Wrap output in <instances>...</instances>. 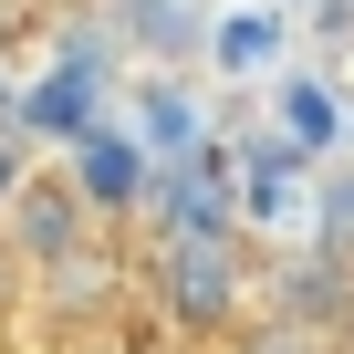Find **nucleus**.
Returning a JSON list of instances; mask_svg holds the SVG:
<instances>
[{"mask_svg": "<svg viewBox=\"0 0 354 354\" xmlns=\"http://www.w3.org/2000/svg\"><path fill=\"white\" fill-rule=\"evenodd\" d=\"M136 292H146V323L156 333H177V344H230L240 323H250V250L219 230V219H167V240L146 250V271H136Z\"/></svg>", "mask_w": 354, "mask_h": 354, "instance_id": "1", "label": "nucleus"}, {"mask_svg": "<svg viewBox=\"0 0 354 354\" xmlns=\"http://www.w3.org/2000/svg\"><path fill=\"white\" fill-rule=\"evenodd\" d=\"M0 240H11L32 271H63V261H84V250L104 240V209L84 198V177H73V167L32 156V177L11 188V209H0Z\"/></svg>", "mask_w": 354, "mask_h": 354, "instance_id": "2", "label": "nucleus"}, {"mask_svg": "<svg viewBox=\"0 0 354 354\" xmlns=\"http://www.w3.org/2000/svg\"><path fill=\"white\" fill-rule=\"evenodd\" d=\"M219 354H354V323H323V313H292V302H250V323Z\"/></svg>", "mask_w": 354, "mask_h": 354, "instance_id": "3", "label": "nucleus"}, {"mask_svg": "<svg viewBox=\"0 0 354 354\" xmlns=\"http://www.w3.org/2000/svg\"><path fill=\"white\" fill-rule=\"evenodd\" d=\"M11 333H32V261L0 240V344H11Z\"/></svg>", "mask_w": 354, "mask_h": 354, "instance_id": "4", "label": "nucleus"}, {"mask_svg": "<svg viewBox=\"0 0 354 354\" xmlns=\"http://www.w3.org/2000/svg\"><path fill=\"white\" fill-rule=\"evenodd\" d=\"M104 354H209V344H177V333H156V323H136V333H115Z\"/></svg>", "mask_w": 354, "mask_h": 354, "instance_id": "5", "label": "nucleus"}, {"mask_svg": "<svg viewBox=\"0 0 354 354\" xmlns=\"http://www.w3.org/2000/svg\"><path fill=\"white\" fill-rule=\"evenodd\" d=\"M21 177H32V146H21L11 125H0V209H11V188H21Z\"/></svg>", "mask_w": 354, "mask_h": 354, "instance_id": "6", "label": "nucleus"}]
</instances>
